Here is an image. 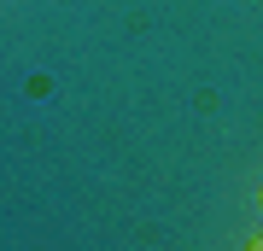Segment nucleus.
Returning <instances> with one entry per match:
<instances>
[{
  "label": "nucleus",
  "mask_w": 263,
  "mask_h": 251,
  "mask_svg": "<svg viewBox=\"0 0 263 251\" xmlns=\"http://www.w3.org/2000/svg\"><path fill=\"white\" fill-rule=\"evenodd\" d=\"M257 199H263V187H257Z\"/></svg>",
  "instance_id": "2"
},
{
  "label": "nucleus",
  "mask_w": 263,
  "mask_h": 251,
  "mask_svg": "<svg viewBox=\"0 0 263 251\" xmlns=\"http://www.w3.org/2000/svg\"><path fill=\"white\" fill-rule=\"evenodd\" d=\"M252 251H263V234H257V240H252Z\"/></svg>",
  "instance_id": "1"
}]
</instances>
